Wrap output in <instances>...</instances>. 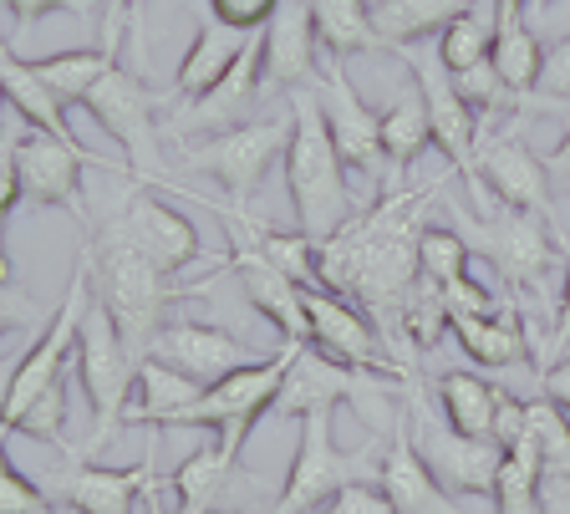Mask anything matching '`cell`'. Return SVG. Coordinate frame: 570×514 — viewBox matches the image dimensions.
Returning a JSON list of instances; mask_svg holds the SVG:
<instances>
[{
  "instance_id": "2e32d148",
  "label": "cell",
  "mask_w": 570,
  "mask_h": 514,
  "mask_svg": "<svg viewBox=\"0 0 570 514\" xmlns=\"http://www.w3.org/2000/svg\"><path fill=\"white\" fill-rule=\"evenodd\" d=\"M225 225H229L225 229V235H229V250H225V260H219V270H235L239 286H245V296H249V306H255V312H261L265 322H271L275 332L285 336V342L311 347L306 286L285 276L281 265L265 260V250L245 235V225H235V219H225Z\"/></svg>"
},
{
  "instance_id": "9f6ffc18",
  "label": "cell",
  "mask_w": 570,
  "mask_h": 514,
  "mask_svg": "<svg viewBox=\"0 0 570 514\" xmlns=\"http://www.w3.org/2000/svg\"><path fill=\"white\" fill-rule=\"evenodd\" d=\"M6 108H11V102H6V87H0V112H6Z\"/></svg>"
},
{
  "instance_id": "4fadbf2b",
  "label": "cell",
  "mask_w": 570,
  "mask_h": 514,
  "mask_svg": "<svg viewBox=\"0 0 570 514\" xmlns=\"http://www.w3.org/2000/svg\"><path fill=\"white\" fill-rule=\"evenodd\" d=\"M407 433H413L417 458L428 464V474L439 478L449 494H474V500H494L499 490V464H504V448L484 438H469V433H453L443 418H433L423 403V387H413L403 407Z\"/></svg>"
},
{
  "instance_id": "4dcf8cb0",
  "label": "cell",
  "mask_w": 570,
  "mask_h": 514,
  "mask_svg": "<svg viewBox=\"0 0 570 514\" xmlns=\"http://www.w3.org/2000/svg\"><path fill=\"white\" fill-rule=\"evenodd\" d=\"M0 87H6V102H11L36 132H51L61 144H77V132H71V122H67V108H61L57 97L47 92V82L31 72V61L16 57V47L6 37H0Z\"/></svg>"
},
{
  "instance_id": "30bf717a",
  "label": "cell",
  "mask_w": 570,
  "mask_h": 514,
  "mask_svg": "<svg viewBox=\"0 0 570 514\" xmlns=\"http://www.w3.org/2000/svg\"><path fill=\"white\" fill-rule=\"evenodd\" d=\"M285 144H291V112H275V118L239 122L225 132L178 138V164L194 168V174H209L235 209H249L275 158H285Z\"/></svg>"
},
{
  "instance_id": "603a6c76",
  "label": "cell",
  "mask_w": 570,
  "mask_h": 514,
  "mask_svg": "<svg viewBox=\"0 0 570 514\" xmlns=\"http://www.w3.org/2000/svg\"><path fill=\"white\" fill-rule=\"evenodd\" d=\"M261 47H265V87H311L321 82V67H316V16H311V0H281V11L271 16V26L261 31Z\"/></svg>"
},
{
  "instance_id": "11a10c76",
  "label": "cell",
  "mask_w": 570,
  "mask_h": 514,
  "mask_svg": "<svg viewBox=\"0 0 570 514\" xmlns=\"http://www.w3.org/2000/svg\"><path fill=\"white\" fill-rule=\"evenodd\" d=\"M556 0H524V16H546Z\"/></svg>"
},
{
  "instance_id": "bcb514c9",
  "label": "cell",
  "mask_w": 570,
  "mask_h": 514,
  "mask_svg": "<svg viewBox=\"0 0 570 514\" xmlns=\"http://www.w3.org/2000/svg\"><path fill=\"white\" fill-rule=\"evenodd\" d=\"M540 92L556 97V102H566V108H570V31L556 41V47H546V72H540Z\"/></svg>"
},
{
  "instance_id": "d6986e66",
  "label": "cell",
  "mask_w": 570,
  "mask_h": 514,
  "mask_svg": "<svg viewBox=\"0 0 570 514\" xmlns=\"http://www.w3.org/2000/svg\"><path fill=\"white\" fill-rule=\"evenodd\" d=\"M479 184H484V194L494 189V204L520 209V215H540L556 229V189H550L546 158H534V148L520 132L479 138Z\"/></svg>"
},
{
  "instance_id": "9c48e42d",
  "label": "cell",
  "mask_w": 570,
  "mask_h": 514,
  "mask_svg": "<svg viewBox=\"0 0 570 514\" xmlns=\"http://www.w3.org/2000/svg\"><path fill=\"white\" fill-rule=\"evenodd\" d=\"M382 454H387V448H377V443H362V448L346 454L332 438V413H306V418H301L296 458L285 468L271 514H316L321 504L336 500L346 484H377Z\"/></svg>"
},
{
  "instance_id": "6da1fadb",
  "label": "cell",
  "mask_w": 570,
  "mask_h": 514,
  "mask_svg": "<svg viewBox=\"0 0 570 514\" xmlns=\"http://www.w3.org/2000/svg\"><path fill=\"white\" fill-rule=\"evenodd\" d=\"M449 189V174H439L423 189H387L367 215L346 219L332 239L316 245L321 286L336 290L346 300H362L377 322L382 342L392 347V357L413 367V342L403 332L407 296L417 286V239H423V215L428 204H439Z\"/></svg>"
},
{
  "instance_id": "8d00e7d4",
  "label": "cell",
  "mask_w": 570,
  "mask_h": 514,
  "mask_svg": "<svg viewBox=\"0 0 570 514\" xmlns=\"http://www.w3.org/2000/svg\"><path fill=\"white\" fill-rule=\"evenodd\" d=\"M469 260H474V250L453 225H428L417 239V276L433 280L439 290L469 276Z\"/></svg>"
},
{
  "instance_id": "ee69618b",
  "label": "cell",
  "mask_w": 570,
  "mask_h": 514,
  "mask_svg": "<svg viewBox=\"0 0 570 514\" xmlns=\"http://www.w3.org/2000/svg\"><path fill=\"white\" fill-rule=\"evenodd\" d=\"M316 514H392L382 484H346L336 500H326Z\"/></svg>"
},
{
  "instance_id": "60d3db41",
  "label": "cell",
  "mask_w": 570,
  "mask_h": 514,
  "mask_svg": "<svg viewBox=\"0 0 570 514\" xmlns=\"http://www.w3.org/2000/svg\"><path fill=\"white\" fill-rule=\"evenodd\" d=\"M6 11H11V37L6 41H16V37H26L41 16H51V11H71V16H87L92 11V0H0Z\"/></svg>"
},
{
  "instance_id": "ba28073f",
  "label": "cell",
  "mask_w": 570,
  "mask_h": 514,
  "mask_svg": "<svg viewBox=\"0 0 570 514\" xmlns=\"http://www.w3.org/2000/svg\"><path fill=\"white\" fill-rule=\"evenodd\" d=\"M382 383L392 377H372V372H352L342 362L321 357L316 347H296V362L285 372L281 393H275L271 418H306V413H336V407H356V418L367 423L372 433H392L397 428V407L382 393Z\"/></svg>"
},
{
  "instance_id": "6f0895ef",
  "label": "cell",
  "mask_w": 570,
  "mask_h": 514,
  "mask_svg": "<svg viewBox=\"0 0 570 514\" xmlns=\"http://www.w3.org/2000/svg\"><path fill=\"white\" fill-rule=\"evenodd\" d=\"M209 514H235V510H209Z\"/></svg>"
},
{
  "instance_id": "c3c4849f",
  "label": "cell",
  "mask_w": 570,
  "mask_h": 514,
  "mask_svg": "<svg viewBox=\"0 0 570 514\" xmlns=\"http://www.w3.org/2000/svg\"><path fill=\"white\" fill-rule=\"evenodd\" d=\"M546 174H550V189L570 194V122H566V132H560V144L546 154Z\"/></svg>"
},
{
  "instance_id": "f546056e",
  "label": "cell",
  "mask_w": 570,
  "mask_h": 514,
  "mask_svg": "<svg viewBox=\"0 0 570 514\" xmlns=\"http://www.w3.org/2000/svg\"><path fill=\"white\" fill-rule=\"evenodd\" d=\"M474 0H372V31L387 51L443 37Z\"/></svg>"
},
{
  "instance_id": "3957f363",
  "label": "cell",
  "mask_w": 570,
  "mask_h": 514,
  "mask_svg": "<svg viewBox=\"0 0 570 514\" xmlns=\"http://www.w3.org/2000/svg\"><path fill=\"white\" fill-rule=\"evenodd\" d=\"M285 189H291V209H296V229L321 239H332L346 219H356V194L346 184V164L336 154L321 102L301 92L291 102V144H285Z\"/></svg>"
},
{
  "instance_id": "74e56055",
  "label": "cell",
  "mask_w": 570,
  "mask_h": 514,
  "mask_svg": "<svg viewBox=\"0 0 570 514\" xmlns=\"http://www.w3.org/2000/svg\"><path fill=\"white\" fill-rule=\"evenodd\" d=\"M11 433H26V438L51 443L57 454H67V448H71V443H67V377H61L57 387H47V393L36 397V403L26 407V418L16 423Z\"/></svg>"
},
{
  "instance_id": "f6af8a7d",
  "label": "cell",
  "mask_w": 570,
  "mask_h": 514,
  "mask_svg": "<svg viewBox=\"0 0 570 514\" xmlns=\"http://www.w3.org/2000/svg\"><path fill=\"white\" fill-rule=\"evenodd\" d=\"M21 168H16V132H0V225H11L21 204Z\"/></svg>"
},
{
  "instance_id": "db71d44e",
  "label": "cell",
  "mask_w": 570,
  "mask_h": 514,
  "mask_svg": "<svg viewBox=\"0 0 570 514\" xmlns=\"http://www.w3.org/2000/svg\"><path fill=\"white\" fill-rule=\"evenodd\" d=\"M11 250H6V225H0V280H11Z\"/></svg>"
},
{
  "instance_id": "7c38bea8",
  "label": "cell",
  "mask_w": 570,
  "mask_h": 514,
  "mask_svg": "<svg viewBox=\"0 0 570 514\" xmlns=\"http://www.w3.org/2000/svg\"><path fill=\"white\" fill-rule=\"evenodd\" d=\"M87 296H92V260H87V245H82L61 306L51 312V322L41 326V336L31 342V352H26V357L16 362V372L6 377V393H0V428L6 433L26 418V407H31L36 397L61 383V367L77 357V332H82Z\"/></svg>"
},
{
  "instance_id": "484cf974",
  "label": "cell",
  "mask_w": 570,
  "mask_h": 514,
  "mask_svg": "<svg viewBox=\"0 0 570 514\" xmlns=\"http://www.w3.org/2000/svg\"><path fill=\"white\" fill-rule=\"evenodd\" d=\"M449 332L479 367H520L530 357V312L520 300L499 306V316H449Z\"/></svg>"
},
{
  "instance_id": "52a82bcc",
  "label": "cell",
  "mask_w": 570,
  "mask_h": 514,
  "mask_svg": "<svg viewBox=\"0 0 570 514\" xmlns=\"http://www.w3.org/2000/svg\"><path fill=\"white\" fill-rule=\"evenodd\" d=\"M291 362H296V342H285V347H275L271 357L249 362V367H239V372H229V377H219L214 387H204L199 403L184 407V413H178L168 428L214 433L229 464H239V454H245L249 433L261 428V418H271L275 393H281L285 372H291Z\"/></svg>"
},
{
  "instance_id": "f35d334b",
  "label": "cell",
  "mask_w": 570,
  "mask_h": 514,
  "mask_svg": "<svg viewBox=\"0 0 570 514\" xmlns=\"http://www.w3.org/2000/svg\"><path fill=\"white\" fill-rule=\"evenodd\" d=\"M0 514H57L47 490H36L31 478L16 468V458L6 454V428H0Z\"/></svg>"
},
{
  "instance_id": "5bb4252c",
  "label": "cell",
  "mask_w": 570,
  "mask_h": 514,
  "mask_svg": "<svg viewBox=\"0 0 570 514\" xmlns=\"http://www.w3.org/2000/svg\"><path fill=\"white\" fill-rule=\"evenodd\" d=\"M306 316H311V347L321 357L342 362L352 372H372V377H392V383H403V387H417L413 367L392 357L382 332L346 296H336L326 286H306Z\"/></svg>"
},
{
  "instance_id": "8fae6325",
  "label": "cell",
  "mask_w": 570,
  "mask_h": 514,
  "mask_svg": "<svg viewBox=\"0 0 570 514\" xmlns=\"http://www.w3.org/2000/svg\"><path fill=\"white\" fill-rule=\"evenodd\" d=\"M397 57H403V67L413 72V87H417V97H423L428 122H433V144L449 154L453 174H459L469 199H474V215H494L499 209L494 194H484V184H479V112L459 97L453 72L443 67L439 47H423V41H417V47H397Z\"/></svg>"
},
{
  "instance_id": "816d5d0a",
  "label": "cell",
  "mask_w": 570,
  "mask_h": 514,
  "mask_svg": "<svg viewBox=\"0 0 570 514\" xmlns=\"http://www.w3.org/2000/svg\"><path fill=\"white\" fill-rule=\"evenodd\" d=\"M524 21V0H499V26H520Z\"/></svg>"
},
{
  "instance_id": "7402d4cb",
  "label": "cell",
  "mask_w": 570,
  "mask_h": 514,
  "mask_svg": "<svg viewBox=\"0 0 570 514\" xmlns=\"http://www.w3.org/2000/svg\"><path fill=\"white\" fill-rule=\"evenodd\" d=\"M112 229H122V235H128L132 245H138V250L148 255L158 270H164V276H178V270H189V265L204 255L194 219L178 215L174 204L154 199V194H132L128 209L112 219Z\"/></svg>"
},
{
  "instance_id": "e575fe53",
  "label": "cell",
  "mask_w": 570,
  "mask_h": 514,
  "mask_svg": "<svg viewBox=\"0 0 570 514\" xmlns=\"http://www.w3.org/2000/svg\"><path fill=\"white\" fill-rule=\"evenodd\" d=\"M494 37H499V0H484V6H469L433 47H439L443 67L459 77V72H469V67H479V61H489Z\"/></svg>"
},
{
  "instance_id": "f1b7e54d",
  "label": "cell",
  "mask_w": 570,
  "mask_h": 514,
  "mask_svg": "<svg viewBox=\"0 0 570 514\" xmlns=\"http://www.w3.org/2000/svg\"><path fill=\"white\" fill-rule=\"evenodd\" d=\"M499 397H504V387L484 383L479 372H443V377H433V403H439L443 423L453 433H469V438L494 443Z\"/></svg>"
},
{
  "instance_id": "7dc6e473",
  "label": "cell",
  "mask_w": 570,
  "mask_h": 514,
  "mask_svg": "<svg viewBox=\"0 0 570 514\" xmlns=\"http://www.w3.org/2000/svg\"><path fill=\"white\" fill-rule=\"evenodd\" d=\"M540 397H550L556 407H566L570 413V357L550 362V367L540 372Z\"/></svg>"
},
{
  "instance_id": "d4e9b609",
  "label": "cell",
  "mask_w": 570,
  "mask_h": 514,
  "mask_svg": "<svg viewBox=\"0 0 570 514\" xmlns=\"http://www.w3.org/2000/svg\"><path fill=\"white\" fill-rule=\"evenodd\" d=\"M245 47H249L245 31H229V26H219L209 11H199L194 41H189V51L178 57V72H174V108L178 102H199L209 87L225 82V72L239 61Z\"/></svg>"
},
{
  "instance_id": "d6a6232c",
  "label": "cell",
  "mask_w": 570,
  "mask_h": 514,
  "mask_svg": "<svg viewBox=\"0 0 570 514\" xmlns=\"http://www.w3.org/2000/svg\"><path fill=\"white\" fill-rule=\"evenodd\" d=\"M433 148V122H428L423 97L403 92L382 112V154H387V189H403V174Z\"/></svg>"
},
{
  "instance_id": "b9f144b4",
  "label": "cell",
  "mask_w": 570,
  "mask_h": 514,
  "mask_svg": "<svg viewBox=\"0 0 570 514\" xmlns=\"http://www.w3.org/2000/svg\"><path fill=\"white\" fill-rule=\"evenodd\" d=\"M560 250H566V286H560V296H556V326H550V336L540 342V362H546V367L560 362V352L570 347V235H560Z\"/></svg>"
},
{
  "instance_id": "ab89813d",
  "label": "cell",
  "mask_w": 570,
  "mask_h": 514,
  "mask_svg": "<svg viewBox=\"0 0 570 514\" xmlns=\"http://www.w3.org/2000/svg\"><path fill=\"white\" fill-rule=\"evenodd\" d=\"M275 11H281V0H209V16H214V21L229 26V31H245V37L265 31Z\"/></svg>"
},
{
  "instance_id": "7a4b0ae2",
  "label": "cell",
  "mask_w": 570,
  "mask_h": 514,
  "mask_svg": "<svg viewBox=\"0 0 570 514\" xmlns=\"http://www.w3.org/2000/svg\"><path fill=\"white\" fill-rule=\"evenodd\" d=\"M87 260H92V296L107 306L118 336L138 357H148V342H154L158 326L168 322V306L204 290V280L174 286V276H164V270L112 225L97 229V239L87 245Z\"/></svg>"
},
{
  "instance_id": "cb8c5ba5",
  "label": "cell",
  "mask_w": 570,
  "mask_h": 514,
  "mask_svg": "<svg viewBox=\"0 0 570 514\" xmlns=\"http://www.w3.org/2000/svg\"><path fill=\"white\" fill-rule=\"evenodd\" d=\"M382 494H387L392 514H463L453 504V494L443 490L439 478L428 474V464L417 458L407 418H397V428L387 433V454H382V474H377Z\"/></svg>"
},
{
  "instance_id": "277c9868",
  "label": "cell",
  "mask_w": 570,
  "mask_h": 514,
  "mask_svg": "<svg viewBox=\"0 0 570 514\" xmlns=\"http://www.w3.org/2000/svg\"><path fill=\"white\" fill-rule=\"evenodd\" d=\"M449 225L469 239V250L484 255L499 270V280L514 290V300H550V276H566V250H560V229H550L540 215H520L499 204L494 215H474L453 204Z\"/></svg>"
},
{
  "instance_id": "7bdbcfd3",
  "label": "cell",
  "mask_w": 570,
  "mask_h": 514,
  "mask_svg": "<svg viewBox=\"0 0 570 514\" xmlns=\"http://www.w3.org/2000/svg\"><path fill=\"white\" fill-rule=\"evenodd\" d=\"M21 326H47V312H41L16 280H0V336L21 332Z\"/></svg>"
},
{
  "instance_id": "f907efd6",
  "label": "cell",
  "mask_w": 570,
  "mask_h": 514,
  "mask_svg": "<svg viewBox=\"0 0 570 514\" xmlns=\"http://www.w3.org/2000/svg\"><path fill=\"white\" fill-rule=\"evenodd\" d=\"M142 514H168V484L154 478L148 490H142Z\"/></svg>"
},
{
  "instance_id": "ffe728a7",
  "label": "cell",
  "mask_w": 570,
  "mask_h": 514,
  "mask_svg": "<svg viewBox=\"0 0 570 514\" xmlns=\"http://www.w3.org/2000/svg\"><path fill=\"white\" fill-rule=\"evenodd\" d=\"M148 357H158L164 367L184 372V377H194L204 387H214L219 377L255 362L235 332H225V326H214V322H189V316L158 326V336L148 342Z\"/></svg>"
},
{
  "instance_id": "836d02e7",
  "label": "cell",
  "mask_w": 570,
  "mask_h": 514,
  "mask_svg": "<svg viewBox=\"0 0 570 514\" xmlns=\"http://www.w3.org/2000/svg\"><path fill=\"white\" fill-rule=\"evenodd\" d=\"M316 16V37L336 61L356 57V51H382L377 31H372V6L367 0H311Z\"/></svg>"
},
{
  "instance_id": "8992f818",
  "label": "cell",
  "mask_w": 570,
  "mask_h": 514,
  "mask_svg": "<svg viewBox=\"0 0 570 514\" xmlns=\"http://www.w3.org/2000/svg\"><path fill=\"white\" fill-rule=\"evenodd\" d=\"M71 362H77V383H82L87 413H92V438H87L82 454L97 458L122 433L132 387H138V367H142V357L118 336V326H112V316H107V306L97 296H87L82 332H77V357Z\"/></svg>"
},
{
  "instance_id": "83f0119b",
  "label": "cell",
  "mask_w": 570,
  "mask_h": 514,
  "mask_svg": "<svg viewBox=\"0 0 570 514\" xmlns=\"http://www.w3.org/2000/svg\"><path fill=\"white\" fill-rule=\"evenodd\" d=\"M204 397V383L184 377V372L164 367L158 357H142L138 367V387H132V403H128V418L122 428H168V423L194 407Z\"/></svg>"
},
{
  "instance_id": "e0dca14e",
  "label": "cell",
  "mask_w": 570,
  "mask_h": 514,
  "mask_svg": "<svg viewBox=\"0 0 570 514\" xmlns=\"http://www.w3.org/2000/svg\"><path fill=\"white\" fill-rule=\"evenodd\" d=\"M316 102L326 132H332L336 154L352 174H367V179H387V154H382V112H372V102L352 87L346 77V61L332 57V67H321L316 82Z\"/></svg>"
},
{
  "instance_id": "9a60e30c",
  "label": "cell",
  "mask_w": 570,
  "mask_h": 514,
  "mask_svg": "<svg viewBox=\"0 0 570 514\" xmlns=\"http://www.w3.org/2000/svg\"><path fill=\"white\" fill-rule=\"evenodd\" d=\"M16 168H21V194L41 209H67L77 225H87V199H82V174L87 168H107V174H128L122 164L87 154L77 144H61L51 132H16Z\"/></svg>"
},
{
  "instance_id": "d590c367",
  "label": "cell",
  "mask_w": 570,
  "mask_h": 514,
  "mask_svg": "<svg viewBox=\"0 0 570 514\" xmlns=\"http://www.w3.org/2000/svg\"><path fill=\"white\" fill-rule=\"evenodd\" d=\"M489 61H494V72L504 77V87H510V92H520V97L540 92V72H546V47H540V37H534L524 21H520V26H499Z\"/></svg>"
},
{
  "instance_id": "ac0fdd59",
  "label": "cell",
  "mask_w": 570,
  "mask_h": 514,
  "mask_svg": "<svg viewBox=\"0 0 570 514\" xmlns=\"http://www.w3.org/2000/svg\"><path fill=\"white\" fill-rule=\"evenodd\" d=\"M67 464L57 478V500L71 514H132V504L142 500V490L154 484V458H158V433H148L142 458L128 468H102L97 458H87L82 448H67Z\"/></svg>"
},
{
  "instance_id": "44dd1931",
  "label": "cell",
  "mask_w": 570,
  "mask_h": 514,
  "mask_svg": "<svg viewBox=\"0 0 570 514\" xmlns=\"http://www.w3.org/2000/svg\"><path fill=\"white\" fill-rule=\"evenodd\" d=\"M265 87V47H261V31L249 37V47L239 51V61L225 72V82L209 87L199 102H178L174 118H168V132L174 138H204V132H225L249 122V108Z\"/></svg>"
},
{
  "instance_id": "f5cc1de1",
  "label": "cell",
  "mask_w": 570,
  "mask_h": 514,
  "mask_svg": "<svg viewBox=\"0 0 570 514\" xmlns=\"http://www.w3.org/2000/svg\"><path fill=\"white\" fill-rule=\"evenodd\" d=\"M92 6H102V26L107 21H128V0H92Z\"/></svg>"
},
{
  "instance_id": "4316f807",
  "label": "cell",
  "mask_w": 570,
  "mask_h": 514,
  "mask_svg": "<svg viewBox=\"0 0 570 514\" xmlns=\"http://www.w3.org/2000/svg\"><path fill=\"white\" fill-rule=\"evenodd\" d=\"M122 21H107L102 26V47H82V51H57V57H41L31 61V72L47 82V92L57 97L61 108H82V97L97 87V77L118 61V47H122Z\"/></svg>"
},
{
  "instance_id": "1f68e13d",
  "label": "cell",
  "mask_w": 570,
  "mask_h": 514,
  "mask_svg": "<svg viewBox=\"0 0 570 514\" xmlns=\"http://www.w3.org/2000/svg\"><path fill=\"white\" fill-rule=\"evenodd\" d=\"M168 484H174V500H178L174 514H209V510H225L219 500H225V490L239 484V464H229L219 438L209 433V443H199V448L168 474Z\"/></svg>"
},
{
  "instance_id": "5b68a950",
  "label": "cell",
  "mask_w": 570,
  "mask_h": 514,
  "mask_svg": "<svg viewBox=\"0 0 570 514\" xmlns=\"http://www.w3.org/2000/svg\"><path fill=\"white\" fill-rule=\"evenodd\" d=\"M158 102L164 97L148 92L138 67H122L112 61L97 87L82 97V112L97 122V128L122 148V168H128V179L148 184V189H174L164 168V132H158Z\"/></svg>"
},
{
  "instance_id": "681fc988",
  "label": "cell",
  "mask_w": 570,
  "mask_h": 514,
  "mask_svg": "<svg viewBox=\"0 0 570 514\" xmlns=\"http://www.w3.org/2000/svg\"><path fill=\"white\" fill-rule=\"evenodd\" d=\"M142 11H148V0H128V31H132V67L142 72V61H148V31H142Z\"/></svg>"
}]
</instances>
